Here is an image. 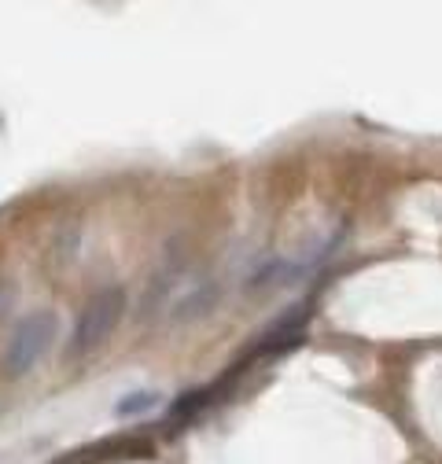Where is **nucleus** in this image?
Masks as SVG:
<instances>
[{"instance_id": "obj_4", "label": "nucleus", "mask_w": 442, "mask_h": 464, "mask_svg": "<svg viewBox=\"0 0 442 464\" xmlns=\"http://www.w3.org/2000/svg\"><path fill=\"white\" fill-rule=\"evenodd\" d=\"M155 405H159V394H155V391H137V394H130V398L119 401V417L148 413V410H155Z\"/></svg>"}, {"instance_id": "obj_1", "label": "nucleus", "mask_w": 442, "mask_h": 464, "mask_svg": "<svg viewBox=\"0 0 442 464\" xmlns=\"http://www.w3.org/2000/svg\"><path fill=\"white\" fill-rule=\"evenodd\" d=\"M55 335V314L52 310H37L30 317L19 321V328L8 339V351H5V372L8 376H23L37 365V358L48 351V343Z\"/></svg>"}, {"instance_id": "obj_2", "label": "nucleus", "mask_w": 442, "mask_h": 464, "mask_svg": "<svg viewBox=\"0 0 442 464\" xmlns=\"http://www.w3.org/2000/svg\"><path fill=\"white\" fill-rule=\"evenodd\" d=\"M122 306H126V295L122 287H107V292H100L96 299H89V306L82 310L78 317V328H74V339H71V351H92V346L110 335V328L119 324L122 317Z\"/></svg>"}, {"instance_id": "obj_3", "label": "nucleus", "mask_w": 442, "mask_h": 464, "mask_svg": "<svg viewBox=\"0 0 442 464\" xmlns=\"http://www.w3.org/2000/svg\"><path fill=\"white\" fill-rule=\"evenodd\" d=\"M306 321H310V306H306V303H299L295 310H288L281 321L269 324V328L258 335L255 354H258V358H276V354L292 351V346L303 339V332H306Z\"/></svg>"}]
</instances>
